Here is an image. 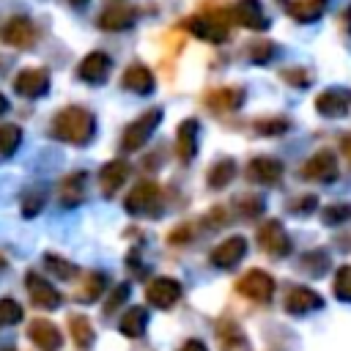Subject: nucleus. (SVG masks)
I'll list each match as a JSON object with an SVG mask.
<instances>
[{"mask_svg": "<svg viewBox=\"0 0 351 351\" xmlns=\"http://www.w3.org/2000/svg\"><path fill=\"white\" fill-rule=\"evenodd\" d=\"M25 288H27V293H30V302H33L36 307H41V310H58L60 302H63L60 293L55 291V285L47 282L41 274L27 271V274H25Z\"/></svg>", "mask_w": 351, "mask_h": 351, "instance_id": "8", "label": "nucleus"}, {"mask_svg": "<svg viewBox=\"0 0 351 351\" xmlns=\"http://www.w3.org/2000/svg\"><path fill=\"white\" fill-rule=\"evenodd\" d=\"M85 195V173H71L60 184V203L66 208H74Z\"/></svg>", "mask_w": 351, "mask_h": 351, "instance_id": "27", "label": "nucleus"}, {"mask_svg": "<svg viewBox=\"0 0 351 351\" xmlns=\"http://www.w3.org/2000/svg\"><path fill=\"white\" fill-rule=\"evenodd\" d=\"M282 80L288 82V85H299V88H307L313 80H310V71H304V69H285L282 71Z\"/></svg>", "mask_w": 351, "mask_h": 351, "instance_id": "40", "label": "nucleus"}, {"mask_svg": "<svg viewBox=\"0 0 351 351\" xmlns=\"http://www.w3.org/2000/svg\"><path fill=\"white\" fill-rule=\"evenodd\" d=\"M236 291H239L241 296L258 302V304H266V302L274 296V280H271V274H266L263 269H250V271H244V274L239 277Z\"/></svg>", "mask_w": 351, "mask_h": 351, "instance_id": "4", "label": "nucleus"}, {"mask_svg": "<svg viewBox=\"0 0 351 351\" xmlns=\"http://www.w3.org/2000/svg\"><path fill=\"white\" fill-rule=\"evenodd\" d=\"M69 332L74 337V346L82 351H88L96 340V332H93V324L88 321V315H77V313L69 315Z\"/></svg>", "mask_w": 351, "mask_h": 351, "instance_id": "25", "label": "nucleus"}, {"mask_svg": "<svg viewBox=\"0 0 351 351\" xmlns=\"http://www.w3.org/2000/svg\"><path fill=\"white\" fill-rule=\"evenodd\" d=\"M247 176L250 181L261 184V186H271V184H280L282 178V162L274 159V156H255L247 167Z\"/></svg>", "mask_w": 351, "mask_h": 351, "instance_id": "17", "label": "nucleus"}, {"mask_svg": "<svg viewBox=\"0 0 351 351\" xmlns=\"http://www.w3.org/2000/svg\"><path fill=\"white\" fill-rule=\"evenodd\" d=\"M288 126H291L288 118H263L255 123V129L261 134H282V132H288Z\"/></svg>", "mask_w": 351, "mask_h": 351, "instance_id": "39", "label": "nucleus"}, {"mask_svg": "<svg viewBox=\"0 0 351 351\" xmlns=\"http://www.w3.org/2000/svg\"><path fill=\"white\" fill-rule=\"evenodd\" d=\"M241 104H244V88L239 85H225L206 93V107L214 112H230V110H239Z\"/></svg>", "mask_w": 351, "mask_h": 351, "instance_id": "18", "label": "nucleus"}, {"mask_svg": "<svg viewBox=\"0 0 351 351\" xmlns=\"http://www.w3.org/2000/svg\"><path fill=\"white\" fill-rule=\"evenodd\" d=\"M219 337H222V343L228 346H239L241 340H244V335H241V329H239V324L236 321H230V318H225V321H219Z\"/></svg>", "mask_w": 351, "mask_h": 351, "instance_id": "38", "label": "nucleus"}, {"mask_svg": "<svg viewBox=\"0 0 351 351\" xmlns=\"http://www.w3.org/2000/svg\"><path fill=\"white\" fill-rule=\"evenodd\" d=\"M321 304H324L321 296H318L315 291H310V288H302V285L291 288L288 296H285V310H288L291 315H304V313L321 310Z\"/></svg>", "mask_w": 351, "mask_h": 351, "instance_id": "20", "label": "nucleus"}, {"mask_svg": "<svg viewBox=\"0 0 351 351\" xmlns=\"http://www.w3.org/2000/svg\"><path fill=\"white\" fill-rule=\"evenodd\" d=\"M230 16L241 27H250V30H266L269 27V19L261 8V0H236L230 8Z\"/></svg>", "mask_w": 351, "mask_h": 351, "instance_id": "16", "label": "nucleus"}, {"mask_svg": "<svg viewBox=\"0 0 351 351\" xmlns=\"http://www.w3.org/2000/svg\"><path fill=\"white\" fill-rule=\"evenodd\" d=\"M104 285H107V277H104L101 271H88V274H85V282H82V288L77 291L74 299L90 304V302H96V299L104 293Z\"/></svg>", "mask_w": 351, "mask_h": 351, "instance_id": "28", "label": "nucleus"}, {"mask_svg": "<svg viewBox=\"0 0 351 351\" xmlns=\"http://www.w3.org/2000/svg\"><path fill=\"white\" fill-rule=\"evenodd\" d=\"M343 154H346V159L351 162V134L343 137Z\"/></svg>", "mask_w": 351, "mask_h": 351, "instance_id": "46", "label": "nucleus"}, {"mask_svg": "<svg viewBox=\"0 0 351 351\" xmlns=\"http://www.w3.org/2000/svg\"><path fill=\"white\" fill-rule=\"evenodd\" d=\"M121 85H123L126 90L137 93V96H148V93L154 90V74H151L148 66H143V63H132V66L123 71Z\"/></svg>", "mask_w": 351, "mask_h": 351, "instance_id": "21", "label": "nucleus"}, {"mask_svg": "<svg viewBox=\"0 0 351 351\" xmlns=\"http://www.w3.org/2000/svg\"><path fill=\"white\" fill-rule=\"evenodd\" d=\"M145 296H148V304H151V307L170 310V307L181 299V282L173 280V277H156V280L148 282Z\"/></svg>", "mask_w": 351, "mask_h": 351, "instance_id": "9", "label": "nucleus"}, {"mask_svg": "<svg viewBox=\"0 0 351 351\" xmlns=\"http://www.w3.org/2000/svg\"><path fill=\"white\" fill-rule=\"evenodd\" d=\"M258 244L269 252V255H277V258H285L291 252V239L282 228L280 219H266L258 230Z\"/></svg>", "mask_w": 351, "mask_h": 351, "instance_id": "7", "label": "nucleus"}, {"mask_svg": "<svg viewBox=\"0 0 351 351\" xmlns=\"http://www.w3.org/2000/svg\"><path fill=\"white\" fill-rule=\"evenodd\" d=\"M126 296H129V285H126V282L115 285V288H112V293H110V302L104 304V313H107V315H110V313H115V307H118V304H123V302H126Z\"/></svg>", "mask_w": 351, "mask_h": 351, "instance_id": "41", "label": "nucleus"}, {"mask_svg": "<svg viewBox=\"0 0 351 351\" xmlns=\"http://www.w3.org/2000/svg\"><path fill=\"white\" fill-rule=\"evenodd\" d=\"M110 69H112V60H110V55L96 49V52H88V55L82 58V63L77 66V77H80L82 82H90V85H96V82H104V80H107Z\"/></svg>", "mask_w": 351, "mask_h": 351, "instance_id": "12", "label": "nucleus"}, {"mask_svg": "<svg viewBox=\"0 0 351 351\" xmlns=\"http://www.w3.org/2000/svg\"><path fill=\"white\" fill-rule=\"evenodd\" d=\"M22 321V307L19 302L3 296L0 299V326H11V324H19Z\"/></svg>", "mask_w": 351, "mask_h": 351, "instance_id": "35", "label": "nucleus"}, {"mask_svg": "<svg viewBox=\"0 0 351 351\" xmlns=\"http://www.w3.org/2000/svg\"><path fill=\"white\" fill-rule=\"evenodd\" d=\"M302 176L310 178V181H318V184L335 181V178H337V156H335L332 151H326V148L318 151V154H313V156L304 162Z\"/></svg>", "mask_w": 351, "mask_h": 351, "instance_id": "10", "label": "nucleus"}, {"mask_svg": "<svg viewBox=\"0 0 351 351\" xmlns=\"http://www.w3.org/2000/svg\"><path fill=\"white\" fill-rule=\"evenodd\" d=\"M189 239H192V225H178V228L167 236L170 244H181V241H189Z\"/></svg>", "mask_w": 351, "mask_h": 351, "instance_id": "44", "label": "nucleus"}, {"mask_svg": "<svg viewBox=\"0 0 351 351\" xmlns=\"http://www.w3.org/2000/svg\"><path fill=\"white\" fill-rule=\"evenodd\" d=\"M315 110L324 118H340L351 110V90L348 88H326L315 96Z\"/></svg>", "mask_w": 351, "mask_h": 351, "instance_id": "11", "label": "nucleus"}, {"mask_svg": "<svg viewBox=\"0 0 351 351\" xmlns=\"http://www.w3.org/2000/svg\"><path fill=\"white\" fill-rule=\"evenodd\" d=\"M145 324H148V313L145 307H129L121 321H118V332L126 335V337H140L145 332Z\"/></svg>", "mask_w": 351, "mask_h": 351, "instance_id": "26", "label": "nucleus"}, {"mask_svg": "<svg viewBox=\"0 0 351 351\" xmlns=\"http://www.w3.org/2000/svg\"><path fill=\"white\" fill-rule=\"evenodd\" d=\"M36 38H38L36 25H33L27 16H11V19L0 27V41L8 44V47H16V49L33 47Z\"/></svg>", "mask_w": 351, "mask_h": 351, "instance_id": "5", "label": "nucleus"}, {"mask_svg": "<svg viewBox=\"0 0 351 351\" xmlns=\"http://www.w3.org/2000/svg\"><path fill=\"white\" fill-rule=\"evenodd\" d=\"M14 90L25 99H38L49 90V71L41 69V66H30V69H22L16 77H14Z\"/></svg>", "mask_w": 351, "mask_h": 351, "instance_id": "6", "label": "nucleus"}, {"mask_svg": "<svg viewBox=\"0 0 351 351\" xmlns=\"http://www.w3.org/2000/svg\"><path fill=\"white\" fill-rule=\"evenodd\" d=\"M27 337L33 340V346L36 348H41V351H58L60 348V329L52 324V321H47V318H33L30 324H27Z\"/></svg>", "mask_w": 351, "mask_h": 351, "instance_id": "15", "label": "nucleus"}, {"mask_svg": "<svg viewBox=\"0 0 351 351\" xmlns=\"http://www.w3.org/2000/svg\"><path fill=\"white\" fill-rule=\"evenodd\" d=\"M228 19H230V11H208V14H197V16H189L184 22V27L197 36L200 41H208V44H222L228 38Z\"/></svg>", "mask_w": 351, "mask_h": 351, "instance_id": "2", "label": "nucleus"}, {"mask_svg": "<svg viewBox=\"0 0 351 351\" xmlns=\"http://www.w3.org/2000/svg\"><path fill=\"white\" fill-rule=\"evenodd\" d=\"M335 293L343 302H351V266H340L337 277H335Z\"/></svg>", "mask_w": 351, "mask_h": 351, "instance_id": "37", "label": "nucleus"}, {"mask_svg": "<svg viewBox=\"0 0 351 351\" xmlns=\"http://www.w3.org/2000/svg\"><path fill=\"white\" fill-rule=\"evenodd\" d=\"M233 176H236V165H233V159H219L211 170H208V186L211 189H225L230 181H233Z\"/></svg>", "mask_w": 351, "mask_h": 351, "instance_id": "29", "label": "nucleus"}, {"mask_svg": "<svg viewBox=\"0 0 351 351\" xmlns=\"http://www.w3.org/2000/svg\"><path fill=\"white\" fill-rule=\"evenodd\" d=\"M329 266H332V258H329L324 250H310V252L302 255V269H304L310 277H321Z\"/></svg>", "mask_w": 351, "mask_h": 351, "instance_id": "30", "label": "nucleus"}, {"mask_svg": "<svg viewBox=\"0 0 351 351\" xmlns=\"http://www.w3.org/2000/svg\"><path fill=\"white\" fill-rule=\"evenodd\" d=\"M134 22H137V11L129 8V5H112V8H104L101 16H99V27L107 30V33L129 30V27H134Z\"/></svg>", "mask_w": 351, "mask_h": 351, "instance_id": "19", "label": "nucleus"}, {"mask_svg": "<svg viewBox=\"0 0 351 351\" xmlns=\"http://www.w3.org/2000/svg\"><path fill=\"white\" fill-rule=\"evenodd\" d=\"M244 255H247V239L244 236H230V239H225L222 244L214 247L211 263L217 269H233Z\"/></svg>", "mask_w": 351, "mask_h": 351, "instance_id": "14", "label": "nucleus"}, {"mask_svg": "<svg viewBox=\"0 0 351 351\" xmlns=\"http://www.w3.org/2000/svg\"><path fill=\"white\" fill-rule=\"evenodd\" d=\"M69 3H71V5H85L88 0H69Z\"/></svg>", "mask_w": 351, "mask_h": 351, "instance_id": "48", "label": "nucleus"}, {"mask_svg": "<svg viewBox=\"0 0 351 351\" xmlns=\"http://www.w3.org/2000/svg\"><path fill=\"white\" fill-rule=\"evenodd\" d=\"M49 134L60 143H69V145H88L96 134V118L85 107L69 104V107L55 112Z\"/></svg>", "mask_w": 351, "mask_h": 351, "instance_id": "1", "label": "nucleus"}, {"mask_svg": "<svg viewBox=\"0 0 351 351\" xmlns=\"http://www.w3.org/2000/svg\"><path fill=\"white\" fill-rule=\"evenodd\" d=\"M280 5L293 16L296 22H315L326 11V0H280Z\"/></svg>", "mask_w": 351, "mask_h": 351, "instance_id": "24", "label": "nucleus"}, {"mask_svg": "<svg viewBox=\"0 0 351 351\" xmlns=\"http://www.w3.org/2000/svg\"><path fill=\"white\" fill-rule=\"evenodd\" d=\"M197 129L200 126H197L195 118H186L178 126V132H176V154H178L181 162L195 159V154H197Z\"/></svg>", "mask_w": 351, "mask_h": 351, "instance_id": "23", "label": "nucleus"}, {"mask_svg": "<svg viewBox=\"0 0 351 351\" xmlns=\"http://www.w3.org/2000/svg\"><path fill=\"white\" fill-rule=\"evenodd\" d=\"M241 206H244V211H241L244 217H258L263 211V200L261 197H244Z\"/></svg>", "mask_w": 351, "mask_h": 351, "instance_id": "43", "label": "nucleus"}, {"mask_svg": "<svg viewBox=\"0 0 351 351\" xmlns=\"http://www.w3.org/2000/svg\"><path fill=\"white\" fill-rule=\"evenodd\" d=\"M5 110H8V99H5V96H3V93H0V115H3V112H5Z\"/></svg>", "mask_w": 351, "mask_h": 351, "instance_id": "47", "label": "nucleus"}, {"mask_svg": "<svg viewBox=\"0 0 351 351\" xmlns=\"http://www.w3.org/2000/svg\"><path fill=\"white\" fill-rule=\"evenodd\" d=\"M159 121H162V110H159V107H151V110H145L143 115H137V118L123 129V134H121V148H123V151H137V148H143V145L148 143V137L154 134V129L159 126Z\"/></svg>", "mask_w": 351, "mask_h": 351, "instance_id": "3", "label": "nucleus"}, {"mask_svg": "<svg viewBox=\"0 0 351 351\" xmlns=\"http://www.w3.org/2000/svg\"><path fill=\"white\" fill-rule=\"evenodd\" d=\"M156 200H159V184H154V181H140V184H134L132 192L126 195L123 208H126L129 214H143V211L154 208Z\"/></svg>", "mask_w": 351, "mask_h": 351, "instance_id": "13", "label": "nucleus"}, {"mask_svg": "<svg viewBox=\"0 0 351 351\" xmlns=\"http://www.w3.org/2000/svg\"><path fill=\"white\" fill-rule=\"evenodd\" d=\"M44 203H47V189H41V186L30 189V192L22 197V217H36V214L44 208Z\"/></svg>", "mask_w": 351, "mask_h": 351, "instance_id": "32", "label": "nucleus"}, {"mask_svg": "<svg viewBox=\"0 0 351 351\" xmlns=\"http://www.w3.org/2000/svg\"><path fill=\"white\" fill-rule=\"evenodd\" d=\"M178 351H208V348H206V343H203V340H195V337H192V340H186Z\"/></svg>", "mask_w": 351, "mask_h": 351, "instance_id": "45", "label": "nucleus"}, {"mask_svg": "<svg viewBox=\"0 0 351 351\" xmlns=\"http://www.w3.org/2000/svg\"><path fill=\"white\" fill-rule=\"evenodd\" d=\"M291 206H293L291 211H299V214H310L313 208H318V197H315V195H304L302 200H293Z\"/></svg>", "mask_w": 351, "mask_h": 351, "instance_id": "42", "label": "nucleus"}, {"mask_svg": "<svg viewBox=\"0 0 351 351\" xmlns=\"http://www.w3.org/2000/svg\"><path fill=\"white\" fill-rule=\"evenodd\" d=\"M22 143V129L16 123H3L0 126V154L11 156Z\"/></svg>", "mask_w": 351, "mask_h": 351, "instance_id": "31", "label": "nucleus"}, {"mask_svg": "<svg viewBox=\"0 0 351 351\" xmlns=\"http://www.w3.org/2000/svg\"><path fill=\"white\" fill-rule=\"evenodd\" d=\"M321 219L324 225H340L351 219V203H332L326 208H321Z\"/></svg>", "mask_w": 351, "mask_h": 351, "instance_id": "34", "label": "nucleus"}, {"mask_svg": "<svg viewBox=\"0 0 351 351\" xmlns=\"http://www.w3.org/2000/svg\"><path fill=\"white\" fill-rule=\"evenodd\" d=\"M44 266L55 274V277H60V280H71L74 274H77V266L74 263H69V261H63L60 255H44Z\"/></svg>", "mask_w": 351, "mask_h": 351, "instance_id": "33", "label": "nucleus"}, {"mask_svg": "<svg viewBox=\"0 0 351 351\" xmlns=\"http://www.w3.org/2000/svg\"><path fill=\"white\" fill-rule=\"evenodd\" d=\"M271 55H274V44L269 38H258L250 44V60L252 63H266Z\"/></svg>", "mask_w": 351, "mask_h": 351, "instance_id": "36", "label": "nucleus"}, {"mask_svg": "<svg viewBox=\"0 0 351 351\" xmlns=\"http://www.w3.org/2000/svg\"><path fill=\"white\" fill-rule=\"evenodd\" d=\"M126 178H129V165H126L123 159H112V162H107V165L101 167V173H99V186H101V192H104L107 197H112V195L123 186Z\"/></svg>", "mask_w": 351, "mask_h": 351, "instance_id": "22", "label": "nucleus"}]
</instances>
